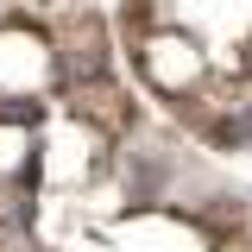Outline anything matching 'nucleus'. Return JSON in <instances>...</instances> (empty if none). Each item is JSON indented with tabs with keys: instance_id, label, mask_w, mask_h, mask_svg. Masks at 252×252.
<instances>
[{
	"instance_id": "obj_1",
	"label": "nucleus",
	"mask_w": 252,
	"mask_h": 252,
	"mask_svg": "<svg viewBox=\"0 0 252 252\" xmlns=\"http://www.w3.org/2000/svg\"><path fill=\"white\" fill-rule=\"evenodd\" d=\"M76 114L89 126H101V132H126L132 126V101H126V89L120 82H76Z\"/></svg>"
}]
</instances>
